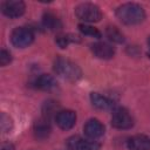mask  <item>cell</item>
Masks as SVG:
<instances>
[{
  "label": "cell",
  "instance_id": "10",
  "mask_svg": "<svg viewBox=\"0 0 150 150\" xmlns=\"http://www.w3.org/2000/svg\"><path fill=\"white\" fill-rule=\"evenodd\" d=\"M90 47H91L93 54L98 59H104V60L111 59L115 54L114 47L108 42H95Z\"/></svg>",
  "mask_w": 150,
  "mask_h": 150
},
{
  "label": "cell",
  "instance_id": "8",
  "mask_svg": "<svg viewBox=\"0 0 150 150\" xmlns=\"http://www.w3.org/2000/svg\"><path fill=\"white\" fill-rule=\"evenodd\" d=\"M55 122L61 129L69 130L76 123V114L73 110H60L55 115Z\"/></svg>",
  "mask_w": 150,
  "mask_h": 150
},
{
  "label": "cell",
  "instance_id": "19",
  "mask_svg": "<svg viewBox=\"0 0 150 150\" xmlns=\"http://www.w3.org/2000/svg\"><path fill=\"white\" fill-rule=\"evenodd\" d=\"M0 124H1V129L4 132H9L13 128V122H12V118L6 115L5 112L1 114V117H0Z\"/></svg>",
  "mask_w": 150,
  "mask_h": 150
},
{
  "label": "cell",
  "instance_id": "17",
  "mask_svg": "<svg viewBox=\"0 0 150 150\" xmlns=\"http://www.w3.org/2000/svg\"><path fill=\"white\" fill-rule=\"evenodd\" d=\"M107 36L110 41L112 42H117V43H121L124 41V36L123 34L116 28V27H108L107 28Z\"/></svg>",
  "mask_w": 150,
  "mask_h": 150
},
{
  "label": "cell",
  "instance_id": "2",
  "mask_svg": "<svg viewBox=\"0 0 150 150\" xmlns=\"http://www.w3.org/2000/svg\"><path fill=\"white\" fill-rule=\"evenodd\" d=\"M54 70L55 73L69 81H76L81 77L82 71L77 64L71 62L68 59L64 57H57L54 62Z\"/></svg>",
  "mask_w": 150,
  "mask_h": 150
},
{
  "label": "cell",
  "instance_id": "20",
  "mask_svg": "<svg viewBox=\"0 0 150 150\" xmlns=\"http://www.w3.org/2000/svg\"><path fill=\"white\" fill-rule=\"evenodd\" d=\"M12 61V55L9 52H7L6 49H2L0 52V64L1 66H6Z\"/></svg>",
  "mask_w": 150,
  "mask_h": 150
},
{
  "label": "cell",
  "instance_id": "7",
  "mask_svg": "<svg viewBox=\"0 0 150 150\" xmlns=\"http://www.w3.org/2000/svg\"><path fill=\"white\" fill-rule=\"evenodd\" d=\"M67 148L69 150H97L100 144L91 139H84L80 136H73L67 141Z\"/></svg>",
  "mask_w": 150,
  "mask_h": 150
},
{
  "label": "cell",
  "instance_id": "4",
  "mask_svg": "<svg viewBox=\"0 0 150 150\" xmlns=\"http://www.w3.org/2000/svg\"><path fill=\"white\" fill-rule=\"evenodd\" d=\"M34 41V34L32 29L27 27H16L11 34V42L18 48L28 47Z\"/></svg>",
  "mask_w": 150,
  "mask_h": 150
},
{
  "label": "cell",
  "instance_id": "18",
  "mask_svg": "<svg viewBox=\"0 0 150 150\" xmlns=\"http://www.w3.org/2000/svg\"><path fill=\"white\" fill-rule=\"evenodd\" d=\"M77 36H74V35H70V34H60V35H57V38H56V43H57V46L59 47H61V48H66L70 42H74V41H76L77 39H76Z\"/></svg>",
  "mask_w": 150,
  "mask_h": 150
},
{
  "label": "cell",
  "instance_id": "6",
  "mask_svg": "<svg viewBox=\"0 0 150 150\" xmlns=\"http://www.w3.org/2000/svg\"><path fill=\"white\" fill-rule=\"evenodd\" d=\"M25 9H26V6L20 0H8L1 5L2 13L7 18H11V19H15V18L21 16L25 13Z\"/></svg>",
  "mask_w": 150,
  "mask_h": 150
},
{
  "label": "cell",
  "instance_id": "9",
  "mask_svg": "<svg viewBox=\"0 0 150 150\" xmlns=\"http://www.w3.org/2000/svg\"><path fill=\"white\" fill-rule=\"evenodd\" d=\"M84 135L90 139H97L104 134V125L96 118H91L86 122L83 127Z\"/></svg>",
  "mask_w": 150,
  "mask_h": 150
},
{
  "label": "cell",
  "instance_id": "16",
  "mask_svg": "<svg viewBox=\"0 0 150 150\" xmlns=\"http://www.w3.org/2000/svg\"><path fill=\"white\" fill-rule=\"evenodd\" d=\"M79 29L83 35H87V36H90V38L100 39L102 36L101 32L97 28H95V27H93L90 25H87V23H80L79 25Z\"/></svg>",
  "mask_w": 150,
  "mask_h": 150
},
{
  "label": "cell",
  "instance_id": "3",
  "mask_svg": "<svg viewBox=\"0 0 150 150\" xmlns=\"http://www.w3.org/2000/svg\"><path fill=\"white\" fill-rule=\"evenodd\" d=\"M75 15L83 22H97L102 18V13L98 6L90 2L80 4L75 8Z\"/></svg>",
  "mask_w": 150,
  "mask_h": 150
},
{
  "label": "cell",
  "instance_id": "5",
  "mask_svg": "<svg viewBox=\"0 0 150 150\" xmlns=\"http://www.w3.org/2000/svg\"><path fill=\"white\" fill-rule=\"evenodd\" d=\"M111 125L117 129H129L134 125V118L124 108H114L111 115Z\"/></svg>",
  "mask_w": 150,
  "mask_h": 150
},
{
  "label": "cell",
  "instance_id": "23",
  "mask_svg": "<svg viewBox=\"0 0 150 150\" xmlns=\"http://www.w3.org/2000/svg\"><path fill=\"white\" fill-rule=\"evenodd\" d=\"M148 55H149V57H150V50H149V53H148Z\"/></svg>",
  "mask_w": 150,
  "mask_h": 150
},
{
  "label": "cell",
  "instance_id": "12",
  "mask_svg": "<svg viewBox=\"0 0 150 150\" xmlns=\"http://www.w3.org/2000/svg\"><path fill=\"white\" fill-rule=\"evenodd\" d=\"M34 86H35L36 89L49 91V90H52V89H54L56 87V81L49 74H41L40 76H38L35 79Z\"/></svg>",
  "mask_w": 150,
  "mask_h": 150
},
{
  "label": "cell",
  "instance_id": "13",
  "mask_svg": "<svg viewBox=\"0 0 150 150\" xmlns=\"http://www.w3.org/2000/svg\"><path fill=\"white\" fill-rule=\"evenodd\" d=\"M90 101L95 108L101 109V110H108V109L114 108V101H111L110 98H108L98 93H91Z\"/></svg>",
  "mask_w": 150,
  "mask_h": 150
},
{
  "label": "cell",
  "instance_id": "21",
  "mask_svg": "<svg viewBox=\"0 0 150 150\" xmlns=\"http://www.w3.org/2000/svg\"><path fill=\"white\" fill-rule=\"evenodd\" d=\"M1 150H14V145L11 143H4L1 145Z\"/></svg>",
  "mask_w": 150,
  "mask_h": 150
},
{
  "label": "cell",
  "instance_id": "22",
  "mask_svg": "<svg viewBox=\"0 0 150 150\" xmlns=\"http://www.w3.org/2000/svg\"><path fill=\"white\" fill-rule=\"evenodd\" d=\"M148 45H149V48H150V36H149V39H148Z\"/></svg>",
  "mask_w": 150,
  "mask_h": 150
},
{
  "label": "cell",
  "instance_id": "15",
  "mask_svg": "<svg viewBox=\"0 0 150 150\" xmlns=\"http://www.w3.org/2000/svg\"><path fill=\"white\" fill-rule=\"evenodd\" d=\"M42 23L45 26V28L49 29V30H59L62 27V23L60 21V19L54 15L53 13H45L42 16Z\"/></svg>",
  "mask_w": 150,
  "mask_h": 150
},
{
  "label": "cell",
  "instance_id": "11",
  "mask_svg": "<svg viewBox=\"0 0 150 150\" xmlns=\"http://www.w3.org/2000/svg\"><path fill=\"white\" fill-rule=\"evenodd\" d=\"M129 150H150V137L145 135H135L128 139Z\"/></svg>",
  "mask_w": 150,
  "mask_h": 150
},
{
  "label": "cell",
  "instance_id": "1",
  "mask_svg": "<svg viewBox=\"0 0 150 150\" xmlns=\"http://www.w3.org/2000/svg\"><path fill=\"white\" fill-rule=\"evenodd\" d=\"M117 19L124 25H138L145 19V12L142 6L132 2H127L117 7L116 9Z\"/></svg>",
  "mask_w": 150,
  "mask_h": 150
},
{
  "label": "cell",
  "instance_id": "14",
  "mask_svg": "<svg viewBox=\"0 0 150 150\" xmlns=\"http://www.w3.org/2000/svg\"><path fill=\"white\" fill-rule=\"evenodd\" d=\"M50 130H52L50 124L48 122V118H46V117L40 118L34 123V134L40 139H43V138L48 137L49 134H50Z\"/></svg>",
  "mask_w": 150,
  "mask_h": 150
}]
</instances>
